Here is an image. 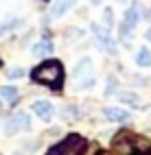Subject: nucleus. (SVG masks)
<instances>
[{
    "instance_id": "8",
    "label": "nucleus",
    "mask_w": 151,
    "mask_h": 155,
    "mask_svg": "<svg viewBox=\"0 0 151 155\" xmlns=\"http://www.w3.org/2000/svg\"><path fill=\"white\" fill-rule=\"evenodd\" d=\"M75 2H77V0H57V2L50 7V15H53V18H62L64 13H68L70 9L75 7Z\"/></svg>"
},
{
    "instance_id": "18",
    "label": "nucleus",
    "mask_w": 151,
    "mask_h": 155,
    "mask_svg": "<svg viewBox=\"0 0 151 155\" xmlns=\"http://www.w3.org/2000/svg\"><path fill=\"white\" fill-rule=\"evenodd\" d=\"M103 24H105V26H112V24H114V15H112V9H105V11H103Z\"/></svg>"
},
{
    "instance_id": "5",
    "label": "nucleus",
    "mask_w": 151,
    "mask_h": 155,
    "mask_svg": "<svg viewBox=\"0 0 151 155\" xmlns=\"http://www.w3.org/2000/svg\"><path fill=\"white\" fill-rule=\"evenodd\" d=\"M143 18H145V13H143V5H140V2H134V5L125 11L123 22H125V24H129L132 28H136V24H138Z\"/></svg>"
},
{
    "instance_id": "22",
    "label": "nucleus",
    "mask_w": 151,
    "mask_h": 155,
    "mask_svg": "<svg viewBox=\"0 0 151 155\" xmlns=\"http://www.w3.org/2000/svg\"><path fill=\"white\" fill-rule=\"evenodd\" d=\"M138 155H151V151H147V153H138Z\"/></svg>"
},
{
    "instance_id": "19",
    "label": "nucleus",
    "mask_w": 151,
    "mask_h": 155,
    "mask_svg": "<svg viewBox=\"0 0 151 155\" xmlns=\"http://www.w3.org/2000/svg\"><path fill=\"white\" fill-rule=\"evenodd\" d=\"M83 155H101L99 144H86V153Z\"/></svg>"
},
{
    "instance_id": "12",
    "label": "nucleus",
    "mask_w": 151,
    "mask_h": 155,
    "mask_svg": "<svg viewBox=\"0 0 151 155\" xmlns=\"http://www.w3.org/2000/svg\"><path fill=\"white\" fill-rule=\"evenodd\" d=\"M116 96H118V101H123V103H129V105H140V96L138 94H134V92H116Z\"/></svg>"
},
{
    "instance_id": "9",
    "label": "nucleus",
    "mask_w": 151,
    "mask_h": 155,
    "mask_svg": "<svg viewBox=\"0 0 151 155\" xmlns=\"http://www.w3.org/2000/svg\"><path fill=\"white\" fill-rule=\"evenodd\" d=\"M50 53H53V42H50V39H39V42L33 46V55L35 57H48Z\"/></svg>"
},
{
    "instance_id": "20",
    "label": "nucleus",
    "mask_w": 151,
    "mask_h": 155,
    "mask_svg": "<svg viewBox=\"0 0 151 155\" xmlns=\"http://www.w3.org/2000/svg\"><path fill=\"white\" fill-rule=\"evenodd\" d=\"M7 74H9V79H20V77H24V70L22 68H11Z\"/></svg>"
},
{
    "instance_id": "15",
    "label": "nucleus",
    "mask_w": 151,
    "mask_h": 155,
    "mask_svg": "<svg viewBox=\"0 0 151 155\" xmlns=\"http://www.w3.org/2000/svg\"><path fill=\"white\" fill-rule=\"evenodd\" d=\"M20 24H22V20H15V18L7 20V22H0V35H5V33H9V31H13V28L20 26Z\"/></svg>"
},
{
    "instance_id": "23",
    "label": "nucleus",
    "mask_w": 151,
    "mask_h": 155,
    "mask_svg": "<svg viewBox=\"0 0 151 155\" xmlns=\"http://www.w3.org/2000/svg\"><path fill=\"white\" fill-rule=\"evenodd\" d=\"M90 2H94V5H96V2H101V0H90Z\"/></svg>"
},
{
    "instance_id": "21",
    "label": "nucleus",
    "mask_w": 151,
    "mask_h": 155,
    "mask_svg": "<svg viewBox=\"0 0 151 155\" xmlns=\"http://www.w3.org/2000/svg\"><path fill=\"white\" fill-rule=\"evenodd\" d=\"M145 37H147L149 42H151V28H147V33H145Z\"/></svg>"
},
{
    "instance_id": "10",
    "label": "nucleus",
    "mask_w": 151,
    "mask_h": 155,
    "mask_svg": "<svg viewBox=\"0 0 151 155\" xmlns=\"http://www.w3.org/2000/svg\"><path fill=\"white\" fill-rule=\"evenodd\" d=\"M75 79H81V77H86V74H92V59L90 57H83L81 61L77 64V68H75Z\"/></svg>"
},
{
    "instance_id": "17",
    "label": "nucleus",
    "mask_w": 151,
    "mask_h": 155,
    "mask_svg": "<svg viewBox=\"0 0 151 155\" xmlns=\"http://www.w3.org/2000/svg\"><path fill=\"white\" fill-rule=\"evenodd\" d=\"M132 26H129V24H125V22H120V26H118V35L120 37H123V39H129V37H132Z\"/></svg>"
},
{
    "instance_id": "16",
    "label": "nucleus",
    "mask_w": 151,
    "mask_h": 155,
    "mask_svg": "<svg viewBox=\"0 0 151 155\" xmlns=\"http://www.w3.org/2000/svg\"><path fill=\"white\" fill-rule=\"evenodd\" d=\"M116 87H118V79L112 74V77H107V85H105V94L109 96V94H114L116 92Z\"/></svg>"
},
{
    "instance_id": "3",
    "label": "nucleus",
    "mask_w": 151,
    "mask_h": 155,
    "mask_svg": "<svg viewBox=\"0 0 151 155\" xmlns=\"http://www.w3.org/2000/svg\"><path fill=\"white\" fill-rule=\"evenodd\" d=\"M26 129H31V118H29L26 111H18L11 118H7V122H5V133L7 136H15V133L26 131Z\"/></svg>"
},
{
    "instance_id": "6",
    "label": "nucleus",
    "mask_w": 151,
    "mask_h": 155,
    "mask_svg": "<svg viewBox=\"0 0 151 155\" xmlns=\"http://www.w3.org/2000/svg\"><path fill=\"white\" fill-rule=\"evenodd\" d=\"M31 109H33L35 116H39L42 120H50V118L55 116V107L50 105L48 101H35L33 105H31Z\"/></svg>"
},
{
    "instance_id": "13",
    "label": "nucleus",
    "mask_w": 151,
    "mask_h": 155,
    "mask_svg": "<svg viewBox=\"0 0 151 155\" xmlns=\"http://www.w3.org/2000/svg\"><path fill=\"white\" fill-rule=\"evenodd\" d=\"M94 83H96L94 72H92V74L81 77V79H77V87H79V90H90V87H94Z\"/></svg>"
},
{
    "instance_id": "14",
    "label": "nucleus",
    "mask_w": 151,
    "mask_h": 155,
    "mask_svg": "<svg viewBox=\"0 0 151 155\" xmlns=\"http://www.w3.org/2000/svg\"><path fill=\"white\" fill-rule=\"evenodd\" d=\"M0 96H2L5 101H9V103H13V101L18 98V87H13V85H5V87H0Z\"/></svg>"
},
{
    "instance_id": "7",
    "label": "nucleus",
    "mask_w": 151,
    "mask_h": 155,
    "mask_svg": "<svg viewBox=\"0 0 151 155\" xmlns=\"http://www.w3.org/2000/svg\"><path fill=\"white\" fill-rule=\"evenodd\" d=\"M103 114H105V118L112 120V122H127L129 118H132V116H129V111L123 109V107H107Z\"/></svg>"
},
{
    "instance_id": "2",
    "label": "nucleus",
    "mask_w": 151,
    "mask_h": 155,
    "mask_svg": "<svg viewBox=\"0 0 151 155\" xmlns=\"http://www.w3.org/2000/svg\"><path fill=\"white\" fill-rule=\"evenodd\" d=\"M83 144H86V140L79 136V133H68L59 144L50 147L46 155H75V153H79V149H81Z\"/></svg>"
},
{
    "instance_id": "1",
    "label": "nucleus",
    "mask_w": 151,
    "mask_h": 155,
    "mask_svg": "<svg viewBox=\"0 0 151 155\" xmlns=\"http://www.w3.org/2000/svg\"><path fill=\"white\" fill-rule=\"evenodd\" d=\"M31 79L35 83H42V85H50V87H59L64 81V68H62V61L57 59H46L42 61L39 66H35L31 70Z\"/></svg>"
},
{
    "instance_id": "4",
    "label": "nucleus",
    "mask_w": 151,
    "mask_h": 155,
    "mask_svg": "<svg viewBox=\"0 0 151 155\" xmlns=\"http://www.w3.org/2000/svg\"><path fill=\"white\" fill-rule=\"evenodd\" d=\"M92 31H94V35H96V42H99L101 50L114 55V53H116V42H114L112 33H109V26H99V24L94 22V24H92Z\"/></svg>"
},
{
    "instance_id": "11",
    "label": "nucleus",
    "mask_w": 151,
    "mask_h": 155,
    "mask_svg": "<svg viewBox=\"0 0 151 155\" xmlns=\"http://www.w3.org/2000/svg\"><path fill=\"white\" fill-rule=\"evenodd\" d=\"M136 66H140V68H147V66H151V50L149 48H138V53H136Z\"/></svg>"
}]
</instances>
